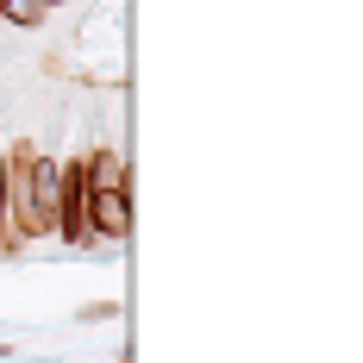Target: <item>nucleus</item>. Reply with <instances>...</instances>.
Returning a JSON list of instances; mask_svg holds the SVG:
<instances>
[{"mask_svg":"<svg viewBox=\"0 0 363 363\" xmlns=\"http://www.w3.org/2000/svg\"><path fill=\"white\" fill-rule=\"evenodd\" d=\"M132 232V194L125 188H88V238H125Z\"/></svg>","mask_w":363,"mask_h":363,"instance_id":"obj_1","label":"nucleus"},{"mask_svg":"<svg viewBox=\"0 0 363 363\" xmlns=\"http://www.w3.org/2000/svg\"><path fill=\"white\" fill-rule=\"evenodd\" d=\"M44 0H0V26H26V32H38L44 26Z\"/></svg>","mask_w":363,"mask_h":363,"instance_id":"obj_3","label":"nucleus"},{"mask_svg":"<svg viewBox=\"0 0 363 363\" xmlns=\"http://www.w3.org/2000/svg\"><path fill=\"white\" fill-rule=\"evenodd\" d=\"M19 245L6 238V150H0V257H13Z\"/></svg>","mask_w":363,"mask_h":363,"instance_id":"obj_4","label":"nucleus"},{"mask_svg":"<svg viewBox=\"0 0 363 363\" xmlns=\"http://www.w3.org/2000/svg\"><path fill=\"white\" fill-rule=\"evenodd\" d=\"M44 6H63V0H44Z\"/></svg>","mask_w":363,"mask_h":363,"instance_id":"obj_5","label":"nucleus"},{"mask_svg":"<svg viewBox=\"0 0 363 363\" xmlns=\"http://www.w3.org/2000/svg\"><path fill=\"white\" fill-rule=\"evenodd\" d=\"M0 357H6V351H0Z\"/></svg>","mask_w":363,"mask_h":363,"instance_id":"obj_6","label":"nucleus"},{"mask_svg":"<svg viewBox=\"0 0 363 363\" xmlns=\"http://www.w3.org/2000/svg\"><path fill=\"white\" fill-rule=\"evenodd\" d=\"M82 169H88V188H125V157L119 150H88Z\"/></svg>","mask_w":363,"mask_h":363,"instance_id":"obj_2","label":"nucleus"}]
</instances>
